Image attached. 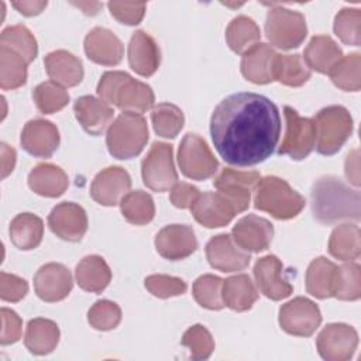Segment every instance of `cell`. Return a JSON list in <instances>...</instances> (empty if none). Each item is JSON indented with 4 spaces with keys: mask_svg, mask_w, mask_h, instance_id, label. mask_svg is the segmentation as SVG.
I'll return each instance as SVG.
<instances>
[{
    "mask_svg": "<svg viewBox=\"0 0 361 361\" xmlns=\"http://www.w3.org/2000/svg\"><path fill=\"white\" fill-rule=\"evenodd\" d=\"M219 155L230 165L252 166L269 158L279 140L281 116L267 96L240 92L223 99L210 118Z\"/></svg>",
    "mask_w": 361,
    "mask_h": 361,
    "instance_id": "6da1fadb",
    "label": "cell"
},
{
    "mask_svg": "<svg viewBox=\"0 0 361 361\" xmlns=\"http://www.w3.org/2000/svg\"><path fill=\"white\" fill-rule=\"evenodd\" d=\"M313 217L322 224H333L340 220H360V192L350 189L340 178L323 176L312 186Z\"/></svg>",
    "mask_w": 361,
    "mask_h": 361,
    "instance_id": "7a4b0ae2",
    "label": "cell"
},
{
    "mask_svg": "<svg viewBox=\"0 0 361 361\" xmlns=\"http://www.w3.org/2000/svg\"><path fill=\"white\" fill-rule=\"evenodd\" d=\"M305 197L278 176H264L255 185V209L269 213L278 220L296 217L305 207Z\"/></svg>",
    "mask_w": 361,
    "mask_h": 361,
    "instance_id": "3957f363",
    "label": "cell"
},
{
    "mask_svg": "<svg viewBox=\"0 0 361 361\" xmlns=\"http://www.w3.org/2000/svg\"><path fill=\"white\" fill-rule=\"evenodd\" d=\"M148 141L147 120L137 113H121L107 128L106 144L117 159L137 157Z\"/></svg>",
    "mask_w": 361,
    "mask_h": 361,
    "instance_id": "277c9868",
    "label": "cell"
},
{
    "mask_svg": "<svg viewBox=\"0 0 361 361\" xmlns=\"http://www.w3.org/2000/svg\"><path fill=\"white\" fill-rule=\"evenodd\" d=\"M316 151L322 155H333L340 151L353 133V117L343 106L322 109L314 117Z\"/></svg>",
    "mask_w": 361,
    "mask_h": 361,
    "instance_id": "5b68a950",
    "label": "cell"
},
{
    "mask_svg": "<svg viewBox=\"0 0 361 361\" xmlns=\"http://www.w3.org/2000/svg\"><path fill=\"white\" fill-rule=\"evenodd\" d=\"M265 34L271 45L276 48H298L307 35L305 16L285 7H274L267 13Z\"/></svg>",
    "mask_w": 361,
    "mask_h": 361,
    "instance_id": "8992f818",
    "label": "cell"
},
{
    "mask_svg": "<svg viewBox=\"0 0 361 361\" xmlns=\"http://www.w3.org/2000/svg\"><path fill=\"white\" fill-rule=\"evenodd\" d=\"M178 164L182 173L193 180H204L217 172L219 162L207 142L197 134H186L179 145Z\"/></svg>",
    "mask_w": 361,
    "mask_h": 361,
    "instance_id": "52a82bcc",
    "label": "cell"
},
{
    "mask_svg": "<svg viewBox=\"0 0 361 361\" xmlns=\"http://www.w3.org/2000/svg\"><path fill=\"white\" fill-rule=\"evenodd\" d=\"M144 185L155 192L172 189L178 182V172L173 165V149L166 142H154L141 162Z\"/></svg>",
    "mask_w": 361,
    "mask_h": 361,
    "instance_id": "ba28073f",
    "label": "cell"
},
{
    "mask_svg": "<svg viewBox=\"0 0 361 361\" xmlns=\"http://www.w3.org/2000/svg\"><path fill=\"white\" fill-rule=\"evenodd\" d=\"M283 114L286 131L278 148V154L288 155L295 161L305 159L313 151L316 144L314 121L299 116L298 111L289 106L283 107Z\"/></svg>",
    "mask_w": 361,
    "mask_h": 361,
    "instance_id": "9c48e42d",
    "label": "cell"
},
{
    "mask_svg": "<svg viewBox=\"0 0 361 361\" xmlns=\"http://www.w3.org/2000/svg\"><path fill=\"white\" fill-rule=\"evenodd\" d=\"M320 323V309L307 298L298 296L279 309V326L288 334L310 337Z\"/></svg>",
    "mask_w": 361,
    "mask_h": 361,
    "instance_id": "30bf717a",
    "label": "cell"
},
{
    "mask_svg": "<svg viewBox=\"0 0 361 361\" xmlns=\"http://www.w3.org/2000/svg\"><path fill=\"white\" fill-rule=\"evenodd\" d=\"M261 175L255 171H235L224 168L214 178L213 185L233 206L235 214L245 212L251 202V192Z\"/></svg>",
    "mask_w": 361,
    "mask_h": 361,
    "instance_id": "8fae6325",
    "label": "cell"
},
{
    "mask_svg": "<svg viewBox=\"0 0 361 361\" xmlns=\"http://www.w3.org/2000/svg\"><path fill=\"white\" fill-rule=\"evenodd\" d=\"M358 345V334L354 327L344 323L327 324L316 338L320 357L326 361H347Z\"/></svg>",
    "mask_w": 361,
    "mask_h": 361,
    "instance_id": "7c38bea8",
    "label": "cell"
},
{
    "mask_svg": "<svg viewBox=\"0 0 361 361\" xmlns=\"http://www.w3.org/2000/svg\"><path fill=\"white\" fill-rule=\"evenodd\" d=\"M48 226L59 238L78 243L87 231V216L82 206L73 202H62L51 210Z\"/></svg>",
    "mask_w": 361,
    "mask_h": 361,
    "instance_id": "4fadbf2b",
    "label": "cell"
},
{
    "mask_svg": "<svg viewBox=\"0 0 361 361\" xmlns=\"http://www.w3.org/2000/svg\"><path fill=\"white\" fill-rule=\"evenodd\" d=\"M206 257L209 264L221 272H237L248 267L251 255L235 244L231 235L219 234L206 244Z\"/></svg>",
    "mask_w": 361,
    "mask_h": 361,
    "instance_id": "5bb4252c",
    "label": "cell"
},
{
    "mask_svg": "<svg viewBox=\"0 0 361 361\" xmlns=\"http://www.w3.org/2000/svg\"><path fill=\"white\" fill-rule=\"evenodd\" d=\"M254 278L264 296L272 300H281L293 292V286L283 274V265L275 255H265L254 265Z\"/></svg>",
    "mask_w": 361,
    "mask_h": 361,
    "instance_id": "9a60e30c",
    "label": "cell"
},
{
    "mask_svg": "<svg viewBox=\"0 0 361 361\" xmlns=\"http://www.w3.org/2000/svg\"><path fill=\"white\" fill-rule=\"evenodd\" d=\"M155 248L161 257L169 261H178L196 251L197 240L192 227L186 224H169L158 231Z\"/></svg>",
    "mask_w": 361,
    "mask_h": 361,
    "instance_id": "2e32d148",
    "label": "cell"
},
{
    "mask_svg": "<svg viewBox=\"0 0 361 361\" xmlns=\"http://www.w3.org/2000/svg\"><path fill=\"white\" fill-rule=\"evenodd\" d=\"M73 286L69 269L58 262L42 265L34 275V289L44 302H59L65 299Z\"/></svg>",
    "mask_w": 361,
    "mask_h": 361,
    "instance_id": "e0dca14e",
    "label": "cell"
},
{
    "mask_svg": "<svg viewBox=\"0 0 361 361\" xmlns=\"http://www.w3.org/2000/svg\"><path fill=\"white\" fill-rule=\"evenodd\" d=\"M131 178L121 166L100 171L90 186V196L102 206H116L130 190Z\"/></svg>",
    "mask_w": 361,
    "mask_h": 361,
    "instance_id": "ac0fdd59",
    "label": "cell"
},
{
    "mask_svg": "<svg viewBox=\"0 0 361 361\" xmlns=\"http://www.w3.org/2000/svg\"><path fill=\"white\" fill-rule=\"evenodd\" d=\"M231 237L238 247L251 252L265 251L274 237V226L269 220L248 214L240 219L233 227Z\"/></svg>",
    "mask_w": 361,
    "mask_h": 361,
    "instance_id": "d6986e66",
    "label": "cell"
},
{
    "mask_svg": "<svg viewBox=\"0 0 361 361\" xmlns=\"http://www.w3.org/2000/svg\"><path fill=\"white\" fill-rule=\"evenodd\" d=\"M20 142L30 155L49 158L59 145V131L48 120H30L21 131Z\"/></svg>",
    "mask_w": 361,
    "mask_h": 361,
    "instance_id": "ffe728a7",
    "label": "cell"
},
{
    "mask_svg": "<svg viewBox=\"0 0 361 361\" xmlns=\"http://www.w3.org/2000/svg\"><path fill=\"white\" fill-rule=\"evenodd\" d=\"M190 212L195 220L207 228L227 226L235 216L230 202L219 192L200 193L190 206Z\"/></svg>",
    "mask_w": 361,
    "mask_h": 361,
    "instance_id": "44dd1931",
    "label": "cell"
},
{
    "mask_svg": "<svg viewBox=\"0 0 361 361\" xmlns=\"http://www.w3.org/2000/svg\"><path fill=\"white\" fill-rule=\"evenodd\" d=\"M86 56L99 65L114 66L123 59L124 47L120 38L107 28L96 27L85 38Z\"/></svg>",
    "mask_w": 361,
    "mask_h": 361,
    "instance_id": "7402d4cb",
    "label": "cell"
},
{
    "mask_svg": "<svg viewBox=\"0 0 361 361\" xmlns=\"http://www.w3.org/2000/svg\"><path fill=\"white\" fill-rule=\"evenodd\" d=\"M130 68L140 76H151L161 63V52L155 39L145 31L138 30L131 35L128 44Z\"/></svg>",
    "mask_w": 361,
    "mask_h": 361,
    "instance_id": "603a6c76",
    "label": "cell"
},
{
    "mask_svg": "<svg viewBox=\"0 0 361 361\" xmlns=\"http://www.w3.org/2000/svg\"><path fill=\"white\" fill-rule=\"evenodd\" d=\"M73 111L86 133L90 135H100L110 127L114 110L113 107L94 96H82L75 100Z\"/></svg>",
    "mask_w": 361,
    "mask_h": 361,
    "instance_id": "cb8c5ba5",
    "label": "cell"
},
{
    "mask_svg": "<svg viewBox=\"0 0 361 361\" xmlns=\"http://www.w3.org/2000/svg\"><path fill=\"white\" fill-rule=\"evenodd\" d=\"M275 56L276 52L271 45L258 42L243 54L240 65L243 76L255 85H267L274 82Z\"/></svg>",
    "mask_w": 361,
    "mask_h": 361,
    "instance_id": "d4e9b609",
    "label": "cell"
},
{
    "mask_svg": "<svg viewBox=\"0 0 361 361\" xmlns=\"http://www.w3.org/2000/svg\"><path fill=\"white\" fill-rule=\"evenodd\" d=\"M44 65L48 76L62 86L72 87L83 79L82 61L65 49L49 52L44 58Z\"/></svg>",
    "mask_w": 361,
    "mask_h": 361,
    "instance_id": "484cf974",
    "label": "cell"
},
{
    "mask_svg": "<svg viewBox=\"0 0 361 361\" xmlns=\"http://www.w3.org/2000/svg\"><path fill=\"white\" fill-rule=\"evenodd\" d=\"M69 185L68 175L54 164H38L28 173L30 189L44 197L61 196Z\"/></svg>",
    "mask_w": 361,
    "mask_h": 361,
    "instance_id": "4316f807",
    "label": "cell"
},
{
    "mask_svg": "<svg viewBox=\"0 0 361 361\" xmlns=\"http://www.w3.org/2000/svg\"><path fill=\"white\" fill-rule=\"evenodd\" d=\"M154 100L155 96L152 89L147 83L133 79L128 75L117 90L113 104L124 113L141 114L152 107Z\"/></svg>",
    "mask_w": 361,
    "mask_h": 361,
    "instance_id": "83f0119b",
    "label": "cell"
},
{
    "mask_svg": "<svg viewBox=\"0 0 361 361\" xmlns=\"http://www.w3.org/2000/svg\"><path fill=\"white\" fill-rule=\"evenodd\" d=\"M303 55V61L307 68L319 73H329L330 69L343 58L340 47L329 35H314L309 41Z\"/></svg>",
    "mask_w": 361,
    "mask_h": 361,
    "instance_id": "f1b7e54d",
    "label": "cell"
},
{
    "mask_svg": "<svg viewBox=\"0 0 361 361\" xmlns=\"http://www.w3.org/2000/svg\"><path fill=\"white\" fill-rule=\"evenodd\" d=\"M59 341L58 324L49 319H31L27 323L24 344L31 354L45 355L55 350Z\"/></svg>",
    "mask_w": 361,
    "mask_h": 361,
    "instance_id": "f546056e",
    "label": "cell"
},
{
    "mask_svg": "<svg viewBox=\"0 0 361 361\" xmlns=\"http://www.w3.org/2000/svg\"><path fill=\"white\" fill-rule=\"evenodd\" d=\"M337 265L324 257L313 259L306 271L305 282L306 290L317 299H327L334 296Z\"/></svg>",
    "mask_w": 361,
    "mask_h": 361,
    "instance_id": "4dcf8cb0",
    "label": "cell"
},
{
    "mask_svg": "<svg viewBox=\"0 0 361 361\" xmlns=\"http://www.w3.org/2000/svg\"><path fill=\"white\" fill-rule=\"evenodd\" d=\"M75 276L83 290L99 293L110 283L111 271L102 257L87 255L76 265Z\"/></svg>",
    "mask_w": 361,
    "mask_h": 361,
    "instance_id": "1f68e13d",
    "label": "cell"
},
{
    "mask_svg": "<svg viewBox=\"0 0 361 361\" xmlns=\"http://www.w3.org/2000/svg\"><path fill=\"white\" fill-rule=\"evenodd\" d=\"M8 234L11 243L18 250H34L42 241L44 223L32 213H20L11 220Z\"/></svg>",
    "mask_w": 361,
    "mask_h": 361,
    "instance_id": "d6a6232c",
    "label": "cell"
},
{
    "mask_svg": "<svg viewBox=\"0 0 361 361\" xmlns=\"http://www.w3.org/2000/svg\"><path fill=\"white\" fill-rule=\"evenodd\" d=\"M258 299V292L245 274H238L223 281V302L235 312H245L252 307Z\"/></svg>",
    "mask_w": 361,
    "mask_h": 361,
    "instance_id": "836d02e7",
    "label": "cell"
},
{
    "mask_svg": "<svg viewBox=\"0 0 361 361\" xmlns=\"http://www.w3.org/2000/svg\"><path fill=\"white\" fill-rule=\"evenodd\" d=\"M329 252L341 261H354L361 254V234L355 224L337 226L329 240Z\"/></svg>",
    "mask_w": 361,
    "mask_h": 361,
    "instance_id": "e575fe53",
    "label": "cell"
},
{
    "mask_svg": "<svg viewBox=\"0 0 361 361\" xmlns=\"http://www.w3.org/2000/svg\"><path fill=\"white\" fill-rule=\"evenodd\" d=\"M261 31L257 23L247 17L238 16L230 21L226 30V41L231 51L235 54H245L250 48L258 44Z\"/></svg>",
    "mask_w": 361,
    "mask_h": 361,
    "instance_id": "d590c367",
    "label": "cell"
},
{
    "mask_svg": "<svg viewBox=\"0 0 361 361\" xmlns=\"http://www.w3.org/2000/svg\"><path fill=\"white\" fill-rule=\"evenodd\" d=\"M310 69L299 54H276L274 61V80L290 87H299L310 79Z\"/></svg>",
    "mask_w": 361,
    "mask_h": 361,
    "instance_id": "8d00e7d4",
    "label": "cell"
},
{
    "mask_svg": "<svg viewBox=\"0 0 361 361\" xmlns=\"http://www.w3.org/2000/svg\"><path fill=\"white\" fill-rule=\"evenodd\" d=\"M27 61L13 49L0 45V87L14 90L27 82Z\"/></svg>",
    "mask_w": 361,
    "mask_h": 361,
    "instance_id": "74e56055",
    "label": "cell"
},
{
    "mask_svg": "<svg viewBox=\"0 0 361 361\" xmlns=\"http://www.w3.org/2000/svg\"><path fill=\"white\" fill-rule=\"evenodd\" d=\"M120 209L124 219L135 226H144L155 216L154 200L151 195L144 190L128 192L120 200Z\"/></svg>",
    "mask_w": 361,
    "mask_h": 361,
    "instance_id": "f35d334b",
    "label": "cell"
},
{
    "mask_svg": "<svg viewBox=\"0 0 361 361\" xmlns=\"http://www.w3.org/2000/svg\"><path fill=\"white\" fill-rule=\"evenodd\" d=\"M331 82L344 92H358L361 89V55L353 52L343 56L329 72Z\"/></svg>",
    "mask_w": 361,
    "mask_h": 361,
    "instance_id": "ab89813d",
    "label": "cell"
},
{
    "mask_svg": "<svg viewBox=\"0 0 361 361\" xmlns=\"http://www.w3.org/2000/svg\"><path fill=\"white\" fill-rule=\"evenodd\" d=\"M0 45H4L21 55L27 63L32 62L38 54L35 37L25 25L21 24L4 28L0 35Z\"/></svg>",
    "mask_w": 361,
    "mask_h": 361,
    "instance_id": "60d3db41",
    "label": "cell"
},
{
    "mask_svg": "<svg viewBox=\"0 0 361 361\" xmlns=\"http://www.w3.org/2000/svg\"><path fill=\"white\" fill-rule=\"evenodd\" d=\"M154 131L164 138H175L183 127V111L172 103H159L151 111Z\"/></svg>",
    "mask_w": 361,
    "mask_h": 361,
    "instance_id": "b9f144b4",
    "label": "cell"
},
{
    "mask_svg": "<svg viewBox=\"0 0 361 361\" xmlns=\"http://www.w3.org/2000/svg\"><path fill=\"white\" fill-rule=\"evenodd\" d=\"M192 292L195 300L204 309L220 310L226 306L223 302V279L216 275L206 274L199 276L193 282Z\"/></svg>",
    "mask_w": 361,
    "mask_h": 361,
    "instance_id": "7bdbcfd3",
    "label": "cell"
},
{
    "mask_svg": "<svg viewBox=\"0 0 361 361\" xmlns=\"http://www.w3.org/2000/svg\"><path fill=\"white\" fill-rule=\"evenodd\" d=\"M32 99L42 114H52L62 110L69 102V93L59 83L47 80L35 86Z\"/></svg>",
    "mask_w": 361,
    "mask_h": 361,
    "instance_id": "ee69618b",
    "label": "cell"
},
{
    "mask_svg": "<svg viewBox=\"0 0 361 361\" xmlns=\"http://www.w3.org/2000/svg\"><path fill=\"white\" fill-rule=\"evenodd\" d=\"M334 296L340 300H358L361 296V267L353 261L337 267Z\"/></svg>",
    "mask_w": 361,
    "mask_h": 361,
    "instance_id": "f6af8a7d",
    "label": "cell"
},
{
    "mask_svg": "<svg viewBox=\"0 0 361 361\" xmlns=\"http://www.w3.org/2000/svg\"><path fill=\"white\" fill-rule=\"evenodd\" d=\"M333 28L341 42L358 47L361 44V11L358 8H341L334 18Z\"/></svg>",
    "mask_w": 361,
    "mask_h": 361,
    "instance_id": "bcb514c9",
    "label": "cell"
},
{
    "mask_svg": "<svg viewBox=\"0 0 361 361\" xmlns=\"http://www.w3.org/2000/svg\"><path fill=\"white\" fill-rule=\"evenodd\" d=\"M87 322L96 330H113L121 322V309L111 300H97L87 312Z\"/></svg>",
    "mask_w": 361,
    "mask_h": 361,
    "instance_id": "7dc6e473",
    "label": "cell"
},
{
    "mask_svg": "<svg viewBox=\"0 0 361 361\" xmlns=\"http://www.w3.org/2000/svg\"><path fill=\"white\" fill-rule=\"evenodd\" d=\"M180 343L189 348L192 360H207L214 350V340L210 331L202 324L189 327L183 333Z\"/></svg>",
    "mask_w": 361,
    "mask_h": 361,
    "instance_id": "c3c4849f",
    "label": "cell"
},
{
    "mask_svg": "<svg viewBox=\"0 0 361 361\" xmlns=\"http://www.w3.org/2000/svg\"><path fill=\"white\" fill-rule=\"evenodd\" d=\"M145 288L148 289L149 293L159 299H168L172 296H179L186 292L188 285L183 279L176 278V276H169V275H162V274H155L149 275L144 281Z\"/></svg>",
    "mask_w": 361,
    "mask_h": 361,
    "instance_id": "681fc988",
    "label": "cell"
},
{
    "mask_svg": "<svg viewBox=\"0 0 361 361\" xmlns=\"http://www.w3.org/2000/svg\"><path fill=\"white\" fill-rule=\"evenodd\" d=\"M107 7L110 14L120 21L121 24L127 25H137L141 23L145 14V4L144 3H128V1H109Z\"/></svg>",
    "mask_w": 361,
    "mask_h": 361,
    "instance_id": "f907efd6",
    "label": "cell"
},
{
    "mask_svg": "<svg viewBox=\"0 0 361 361\" xmlns=\"http://www.w3.org/2000/svg\"><path fill=\"white\" fill-rule=\"evenodd\" d=\"M28 292V283L25 279L0 272V298L4 302H20Z\"/></svg>",
    "mask_w": 361,
    "mask_h": 361,
    "instance_id": "816d5d0a",
    "label": "cell"
},
{
    "mask_svg": "<svg viewBox=\"0 0 361 361\" xmlns=\"http://www.w3.org/2000/svg\"><path fill=\"white\" fill-rule=\"evenodd\" d=\"M0 316H1L0 343L3 345L14 344L16 341H18L21 338L23 320L14 310L7 309V307H1Z\"/></svg>",
    "mask_w": 361,
    "mask_h": 361,
    "instance_id": "f5cc1de1",
    "label": "cell"
},
{
    "mask_svg": "<svg viewBox=\"0 0 361 361\" xmlns=\"http://www.w3.org/2000/svg\"><path fill=\"white\" fill-rule=\"evenodd\" d=\"M127 76H128V73L121 72V71H110V72L103 73L97 83L99 97L111 106L114 103L117 90L120 89L121 83L127 79Z\"/></svg>",
    "mask_w": 361,
    "mask_h": 361,
    "instance_id": "db71d44e",
    "label": "cell"
},
{
    "mask_svg": "<svg viewBox=\"0 0 361 361\" xmlns=\"http://www.w3.org/2000/svg\"><path fill=\"white\" fill-rule=\"evenodd\" d=\"M200 192L196 186L186 182H176L171 189V202L175 207L190 209L195 200L199 197Z\"/></svg>",
    "mask_w": 361,
    "mask_h": 361,
    "instance_id": "11a10c76",
    "label": "cell"
},
{
    "mask_svg": "<svg viewBox=\"0 0 361 361\" xmlns=\"http://www.w3.org/2000/svg\"><path fill=\"white\" fill-rule=\"evenodd\" d=\"M360 165H358V149L351 151L345 159V176L348 180L358 186L360 185Z\"/></svg>",
    "mask_w": 361,
    "mask_h": 361,
    "instance_id": "9f6ffc18",
    "label": "cell"
},
{
    "mask_svg": "<svg viewBox=\"0 0 361 361\" xmlns=\"http://www.w3.org/2000/svg\"><path fill=\"white\" fill-rule=\"evenodd\" d=\"M16 165V151L7 144H1V176L7 178Z\"/></svg>",
    "mask_w": 361,
    "mask_h": 361,
    "instance_id": "6f0895ef",
    "label": "cell"
},
{
    "mask_svg": "<svg viewBox=\"0 0 361 361\" xmlns=\"http://www.w3.org/2000/svg\"><path fill=\"white\" fill-rule=\"evenodd\" d=\"M47 1H13V7L27 17L39 14L47 7Z\"/></svg>",
    "mask_w": 361,
    "mask_h": 361,
    "instance_id": "680465c9",
    "label": "cell"
},
{
    "mask_svg": "<svg viewBox=\"0 0 361 361\" xmlns=\"http://www.w3.org/2000/svg\"><path fill=\"white\" fill-rule=\"evenodd\" d=\"M72 4L76 6V7H79V8H82L83 13L87 14V16H94V14H97V13H99V8L102 7L100 3H89V1H86V3H72Z\"/></svg>",
    "mask_w": 361,
    "mask_h": 361,
    "instance_id": "91938a15",
    "label": "cell"
}]
</instances>
